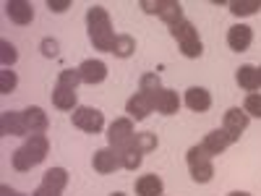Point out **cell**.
<instances>
[{"label":"cell","instance_id":"obj_5","mask_svg":"<svg viewBox=\"0 0 261 196\" xmlns=\"http://www.w3.org/2000/svg\"><path fill=\"white\" fill-rule=\"evenodd\" d=\"M144 8V13H154L160 16L167 27L172 24H178V21H183V6L178 3V0H141L139 3Z\"/></svg>","mask_w":261,"mask_h":196},{"label":"cell","instance_id":"obj_37","mask_svg":"<svg viewBox=\"0 0 261 196\" xmlns=\"http://www.w3.org/2000/svg\"><path fill=\"white\" fill-rule=\"evenodd\" d=\"M110 196H125V193H123V191H115V193H110Z\"/></svg>","mask_w":261,"mask_h":196},{"label":"cell","instance_id":"obj_30","mask_svg":"<svg viewBox=\"0 0 261 196\" xmlns=\"http://www.w3.org/2000/svg\"><path fill=\"white\" fill-rule=\"evenodd\" d=\"M16 84H18L16 71H11V68L0 71V94H11V92L16 89Z\"/></svg>","mask_w":261,"mask_h":196},{"label":"cell","instance_id":"obj_17","mask_svg":"<svg viewBox=\"0 0 261 196\" xmlns=\"http://www.w3.org/2000/svg\"><path fill=\"white\" fill-rule=\"evenodd\" d=\"M186 105H188V110H193V113H206L212 107L209 89H204V86H191V89L186 92Z\"/></svg>","mask_w":261,"mask_h":196},{"label":"cell","instance_id":"obj_22","mask_svg":"<svg viewBox=\"0 0 261 196\" xmlns=\"http://www.w3.org/2000/svg\"><path fill=\"white\" fill-rule=\"evenodd\" d=\"M42 186H50L55 191L63 193V188L68 186V170L65 167H50L45 170V176H42Z\"/></svg>","mask_w":261,"mask_h":196},{"label":"cell","instance_id":"obj_18","mask_svg":"<svg viewBox=\"0 0 261 196\" xmlns=\"http://www.w3.org/2000/svg\"><path fill=\"white\" fill-rule=\"evenodd\" d=\"M21 113H24V120H27V128H29V136H32V134H45V131H47L50 120H47V113L42 110V107L32 105V107H27V110H21Z\"/></svg>","mask_w":261,"mask_h":196},{"label":"cell","instance_id":"obj_13","mask_svg":"<svg viewBox=\"0 0 261 196\" xmlns=\"http://www.w3.org/2000/svg\"><path fill=\"white\" fill-rule=\"evenodd\" d=\"M125 113H128L130 120H146L149 113H154V102H151V97L136 92L134 97L125 102Z\"/></svg>","mask_w":261,"mask_h":196},{"label":"cell","instance_id":"obj_4","mask_svg":"<svg viewBox=\"0 0 261 196\" xmlns=\"http://www.w3.org/2000/svg\"><path fill=\"white\" fill-rule=\"evenodd\" d=\"M186 162H188V170H191V178L196 183H209L212 181L214 165H212V157L206 155V149L201 144H196L186 152Z\"/></svg>","mask_w":261,"mask_h":196},{"label":"cell","instance_id":"obj_9","mask_svg":"<svg viewBox=\"0 0 261 196\" xmlns=\"http://www.w3.org/2000/svg\"><path fill=\"white\" fill-rule=\"evenodd\" d=\"M248 113L246 110H241V107H230V110L225 113V120H222V128L227 131V136H230V141L235 144L238 139L243 136V131L248 128Z\"/></svg>","mask_w":261,"mask_h":196},{"label":"cell","instance_id":"obj_33","mask_svg":"<svg viewBox=\"0 0 261 196\" xmlns=\"http://www.w3.org/2000/svg\"><path fill=\"white\" fill-rule=\"evenodd\" d=\"M47 8L53 13H65V11L71 8V0H47Z\"/></svg>","mask_w":261,"mask_h":196},{"label":"cell","instance_id":"obj_8","mask_svg":"<svg viewBox=\"0 0 261 196\" xmlns=\"http://www.w3.org/2000/svg\"><path fill=\"white\" fill-rule=\"evenodd\" d=\"M92 165L99 176H110L118 167H123V160H120V152L113 149V146H105V149H97L94 157H92Z\"/></svg>","mask_w":261,"mask_h":196},{"label":"cell","instance_id":"obj_20","mask_svg":"<svg viewBox=\"0 0 261 196\" xmlns=\"http://www.w3.org/2000/svg\"><path fill=\"white\" fill-rule=\"evenodd\" d=\"M76 102H79L76 89L55 84V89H53V105L58 107V110H76Z\"/></svg>","mask_w":261,"mask_h":196},{"label":"cell","instance_id":"obj_32","mask_svg":"<svg viewBox=\"0 0 261 196\" xmlns=\"http://www.w3.org/2000/svg\"><path fill=\"white\" fill-rule=\"evenodd\" d=\"M39 50H42V55L45 58H58V50H60V45H58V39H53V37H45L39 42Z\"/></svg>","mask_w":261,"mask_h":196},{"label":"cell","instance_id":"obj_31","mask_svg":"<svg viewBox=\"0 0 261 196\" xmlns=\"http://www.w3.org/2000/svg\"><path fill=\"white\" fill-rule=\"evenodd\" d=\"M243 110L248 113V118H261V94H258V92H253V94L246 97Z\"/></svg>","mask_w":261,"mask_h":196},{"label":"cell","instance_id":"obj_10","mask_svg":"<svg viewBox=\"0 0 261 196\" xmlns=\"http://www.w3.org/2000/svg\"><path fill=\"white\" fill-rule=\"evenodd\" d=\"M0 134H3V136H29L24 113L6 110L3 115H0Z\"/></svg>","mask_w":261,"mask_h":196},{"label":"cell","instance_id":"obj_27","mask_svg":"<svg viewBox=\"0 0 261 196\" xmlns=\"http://www.w3.org/2000/svg\"><path fill=\"white\" fill-rule=\"evenodd\" d=\"M261 8V0H232L230 3V13L232 16H253Z\"/></svg>","mask_w":261,"mask_h":196},{"label":"cell","instance_id":"obj_38","mask_svg":"<svg viewBox=\"0 0 261 196\" xmlns=\"http://www.w3.org/2000/svg\"><path fill=\"white\" fill-rule=\"evenodd\" d=\"M258 84H261V65H258Z\"/></svg>","mask_w":261,"mask_h":196},{"label":"cell","instance_id":"obj_23","mask_svg":"<svg viewBox=\"0 0 261 196\" xmlns=\"http://www.w3.org/2000/svg\"><path fill=\"white\" fill-rule=\"evenodd\" d=\"M136 53V39L130 37V34H118V39H115V45H113V55L115 58H130Z\"/></svg>","mask_w":261,"mask_h":196},{"label":"cell","instance_id":"obj_7","mask_svg":"<svg viewBox=\"0 0 261 196\" xmlns=\"http://www.w3.org/2000/svg\"><path fill=\"white\" fill-rule=\"evenodd\" d=\"M134 136H136V131H134V120L130 118H115L110 123V128H107V144L118 152H123L134 141Z\"/></svg>","mask_w":261,"mask_h":196},{"label":"cell","instance_id":"obj_3","mask_svg":"<svg viewBox=\"0 0 261 196\" xmlns=\"http://www.w3.org/2000/svg\"><path fill=\"white\" fill-rule=\"evenodd\" d=\"M170 34H172V39L178 42L183 58L196 60V58L204 55V42H201V37H199V29H196L188 18L178 21V24H172V27H170Z\"/></svg>","mask_w":261,"mask_h":196},{"label":"cell","instance_id":"obj_19","mask_svg":"<svg viewBox=\"0 0 261 196\" xmlns=\"http://www.w3.org/2000/svg\"><path fill=\"white\" fill-rule=\"evenodd\" d=\"M235 81L248 94H253V92L261 89V84H258V68H256V65H241V68L235 71Z\"/></svg>","mask_w":261,"mask_h":196},{"label":"cell","instance_id":"obj_24","mask_svg":"<svg viewBox=\"0 0 261 196\" xmlns=\"http://www.w3.org/2000/svg\"><path fill=\"white\" fill-rule=\"evenodd\" d=\"M160 89H165L162 81H160V74H144V76L139 79V92H141V94H146V97L154 100V94H157Z\"/></svg>","mask_w":261,"mask_h":196},{"label":"cell","instance_id":"obj_11","mask_svg":"<svg viewBox=\"0 0 261 196\" xmlns=\"http://www.w3.org/2000/svg\"><path fill=\"white\" fill-rule=\"evenodd\" d=\"M253 42V29L248 24H235L227 29V47L232 53H246Z\"/></svg>","mask_w":261,"mask_h":196},{"label":"cell","instance_id":"obj_6","mask_svg":"<svg viewBox=\"0 0 261 196\" xmlns=\"http://www.w3.org/2000/svg\"><path fill=\"white\" fill-rule=\"evenodd\" d=\"M71 120L79 131H84V134H99V131L105 128V115L97 110V107H89V105L76 107Z\"/></svg>","mask_w":261,"mask_h":196},{"label":"cell","instance_id":"obj_35","mask_svg":"<svg viewBox=\"0 0 261 196\" xmlns=\"http://www.w3.org/2000/svg\"><path fill=\"white\" fill-rule=\"evenodd\" d=\"M0 196H27V193H21V191H16L11 186H0Z\"/></svg>","mask_w":261,"mask_h":196},{"label":"cell","instance_id":"obj_1","mask_svg":"<svg viewBox=\"0 0 261 196\" xmlns=\"http://www.w3.org/2000/svg\"><path fill=\"white\" fill-rule=\"evenodd\" d=\"M86 32H89V42L94 45V50L102 53H113V45L118 34L113 32V21L102 6H92L86 11Z\"/></svg>","mask_w":261,"mask_h":196},{"label":"cell","instance_id":"obj_26","mask_svg":"<svg viewBox=\"0 0 261 196\" xmlns=\"http://www.w3.org/2000/svg\"><path fill=\"white\" fill-rule=\"evenodd\" d=\"M134 146L141 152V155H149V152H154L160 146V139L151 134V131H144V134H136L134 136Z\"/></svg>","mask_w":261,"mask_h":196},{"label":"cell","instance_id":"obj_15","mask_svg":"<svg viewBox=\"0 0 261 196\" xmlns=\"http://www.w3.org/2000/svg\"><path fill=\"white\" fill-rule=\"evenodd\" d=\"M79 71H81V79H84V84H89V86H94V84H102V81L107 79V65H105L102 60H94V58L84 60V63L79 65Z\"/></svg>","mask_w":261,"mask_h":196},{"label":"cell","instance_id":"obj_16","mask_svg":"<svg viewBox=\"0 0 261 196\" xmlns=\"http://www.w3.org/2000/svg\"><path fill=\"white\" fill-rule=\"evenodd\" d=\"M151 102H154V110L162 113V115H175L180 110V97L172 89H160Z\"/></svg>","mask_w":261,"mask_h":196},{"label":"cell","instance_id":"obj_25","mask_svg":"<svg viewBox=\"0 0 261 196\" xmlns=\"http://www.w3.org/2000/svg\"><path fill=\"white\" fill-rule=\"evenodd\" d=\"M120 160H123V167H125V170H139L141 162H144V155L134 146V141H130V144L120 152Z\"/></svg>","mask_w":261,"mask_h":196},{"label":"cell","instance_id":"obj_21","mask_svg":"<svg viewBox=\"0 0 261 196\" xmlns=\"http://www.w3.org/2000/svg\"><path fill=\"white\" fill-rule=\"evenodd\" d=\"M165 191V183L160 176H154V173H149V176H141L136 181V196H162Z\"/></svg>","mask_w":261,"mask_h":196},{"label":"cell","instance_id":"obj_14","mask_svg":"<svg viewBox=\"0 0 261 196\" xmlns=\"http://www.w3.org/2000/svg\"><path fill=\"white\" fill-rule=\"evenodd\" d=\"M230 144H232V141H230V136H227V131H225V128H214V131H209V134L204 136V141H201V146L206 149V155H209V157L222 155V152H225Z\"/></svg>","mask_w":261,"mask_h":196},{"label":"cell","instance_id":"obj_2","mask_svg":"<svg viewBox=\"0 0 261 196\" xmlns=\"http://www.w3.org/2000/svg\"><path fill=\"white\" fill-rule=\"evenodd\" d=\"M47 152H50L47 136L45 134H32V136H27L24 144L13 152V157H11L13 160V167L18 173H27V170H32L34 165H39L42 160H45Z\"/></svg>","mask_w":261,"mask_h":196},{"label":"cell","instance_id":"obj_34","mask_svg":"<svg viewBox=\"0 0 261 196\" xmlns=\"http://www.w3.org/2000/svg\"><path fill=\"white\" fill-rule=\"evenodd\" d=\"M32 196H60V191H55V188H50V186H42V183H39V186L34 188Z\"/></svg>","mask_w":261,"mask_h":196},{"label":"cell","instance_id":"obj_36","mask_svg":"<svg viewBox=\"0 0 261 196\" xmlns=\"http://www.w3.org/2000/svg\"><path fill=\"white\" fill-rule=\"evenodd\" d=\"M227 196H251L248 191H232V193H227Z\"/></svg>","mask_w":261,"mask_h":196},{"label":"cell","instance_id":"obj_29","mask_svg":"<svg viewBox=\"0 0 261 196\" xmlns=\"http://www.w3.org/2000/svg\"><path fill=\"white\" fill-rule=\"evenodd\" d=\"M58 84H60V86H71V89H76L79 84H84L81 71H79V68H63V71L58 74Z\"/></svg>","mask_w":261,"mask_h":196},{"label":"cell","instance_id":"obj_12","mask_svg":"<svg viewBox=\"0 0 261 196\" xmlns=\"http://www.w3.org/2000/svg\"><path fill=\"white\" fill-rule=\"evenodd\" d=\"M6 16L18 27H27L34 21V8L29 0H8L6 3Z\"/></svg>","mask_w":261,"mask_h":196},{"label":"cell","instance_id":"obj_28","mask_svg":"<svg viewBox=\"0 0 261 196\" xmlns=\"http://www.w3.org/2000/svg\"><path fill=\"white\" fill-rule=\"evenodd\" d=\"M16 60H18V50L8 39H0V63H3V68H13Z\"/></svg>","mask_w":261,"mask_h":196}]
</instances>
